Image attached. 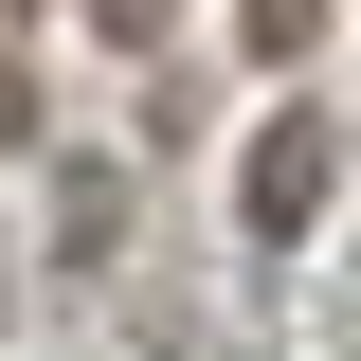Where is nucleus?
Instances as JSON below:
<instances>
[{
    "label": "nucleus",
    "instance_id": "obj_6",
    "mask_svg": "<svg viewBox=\"0 0 361 361\" xmlns=\"http://www.w3.org/2000/svg\"><path fill=\"white\" fill-rule=\"evenodd\" d=\"M0 289H18V253H0Z\"/></svg>",
    "mask_w": 361,
    "mask_h": 361
},
{
    "label": "nucleus",
    "instance_id": "obj_1",
    "mask_svg": "<svg viewBox=\"0 0 361 361\" xmlns=\"http://www.w3.org/2000/svg\"><path fill=\"white\" fill-rule=\"evenodd\" d=\"M325 180H343V127H325V109H271V127H253V163H235V217H253V253H289V235L325 217Z\"/></svg>",
    "mask_w": 361,
    "mask_h": 361
},
{
    "label": "nucleus",
    "instance_id": "obj_3",
    "mask_svg": "<svg viewBox=\"0 0 361 361\" xmlns=\"http://www.w3.org/2000/svg\"><path fill=\"white\" fill-rule=\"evenodd\" d=\"M325 37V0H253V54H307Z\"/></svg>",
    "mask_w": 361,
    "mask_h": 361
},
{
    "label": "nucleus",
    "instance_id": "obj_4",
    "mask_svg": "<svg viewBox=\"0 0 361 361\" xmlns=\"http://www.w3.org/2000/svg\"><path fill=\"white\" fill-rule=\"evenodd\" d=\"M0 145H37V73H18V37H0Z\"/></svg>",
    "mask_w": 361,
    "mask_h": 361
},
{
    "label": "nucleus",
    "instance_id": "obj_5",
    "mask_svg": "<svg viewBox=\"0 0 361 361\" xmlns=\"http://www.w3.org/2000/svg\"><path fill=\"white\" fill-rule=\"evenodd\" d=\"M90 18H109V37H127V54H145V37H163V18H180V0H90Z\"/></svg>",
    "mask_w": 361,
    "mask_h": 361
},
{
    "label": "nucleus",
    "instance_id": "obj_2",
    "mask_svg": "<svg viewBox=\"0 0 361 361\" xmlns=\"http://www.w3.org/2000/svg\"><path fill=\"white\" fill-rule=\"evenodd\" d=\"M109 235H127V180L73 163V180H54V271H109Z\"/></svg>",
    "mask_w": 361,
    "mask_h": 361
}]
</instances>
